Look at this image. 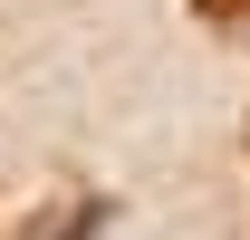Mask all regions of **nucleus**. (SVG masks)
<instances>
[{
    "label": "nucleus",
    "mask_w": 250,
    "mask_h": 240,
    "mask_svg": "<svg viewBox=\"0 0 250 240\" xmlns=\"http://www.w3.org/2000/svg\"><path fill=\"white\" fill-rule=\"evenodd\" d=\"M202 20H221V29H250V0H192Z\"/></svg>",
    "instance_id": "nucleus-1"
}]
</instances>
